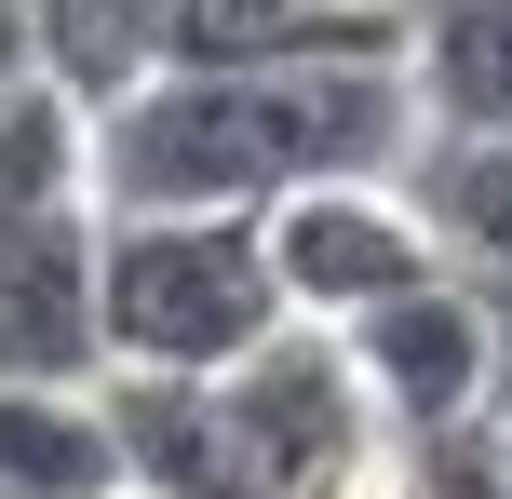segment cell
Returning a JSON list of instances; mask_svg holds the SVG:
<instances>
[{"instance_id":"cell-7","label":"cell","mask_w":512,"mask_h":499,"mask_svg":"<svg viewBox=\"0 0 512 499\" xmlns=\"http://www.w3.org/2000/svg\"><path fill=\"white\" fill-rule=\"evenodd\" d=\"M0 499H122L108 378H0Z\"/></svg>"},{"instance_id":"cell-3","label":"cell","mask_w":512,"mask_h":499,"mask_svg":"<svg viewBox=\"0 0 512 499\" xmlns=\"http://www.w3.org/2000/svg\"><path fill=\"white\" fill-rule=\"evenodd\" d=\"M337 351H351L364 405L391 419V446H445V432H472V419L512 405V338H499V297L472 270H432V284L351 311Z\"/></svg>"},{"instance_id":"cell-2","label":"cell","mask_w":512,"mask_h":499,"mask_svg":"<svg viewBox=\"0 0 512 499\" xmlns=\"http://www.w3.org/2000/svg\"><path fill=\"white\" fill-rule=\"evenodd\" d=\"M283 324H297V297L270 270V216H216V203H122L108 216V365L230 378Z\"/></svg>"},{"instance_id":"cell-11","label":"cell","mask_w":512,"mask_h":499,"mask_svg":"<svg viewBox=\"0 0 512 499\" xmlns=\"http://www.w3.org/2000/svg\"><path fill=\"white\" fill-rule=\"evenodd\" d=\"M27 68H41V41H27V0H0V95H14Z\"/></svg>"},{"instance_id":"cell-5","label":"cell","mask_w":512,"mask_h":499,"mask_svg":"<svg viewBox=\"0 0 512 499\" xmlns=\"http://www.w3.org/2000/svg\"><path fill=\"white\" fill-rule=\"evenodd\" d=\"M0 378H108V203L0 216Z\"/></svg>"},{"instance_id":"cell-4","label":"cell","mask_w":512,"mask_h":499,"mask_svg":"<svg viewBox=\"0 0 512 499\" xmlns=\"http://www.w3.org/2000/svg\"><path fill=\"white\" fill-rule=\"evenodd\" d=\"M270 270L297 297V324H351L378 297L432 284L445 243H432V216H418L405 176H324V189H283L270 203Z\"/></svg>"},{"instance_id":"cell-1","label":"cell","mask_w":512,"mask_h":499,"mask_svg":"<svg viewBox=\"0 0 512 499\" xmlns=\"http://www.w3.org/2000/svg\"><path fill=\"white\" fill-rule=\"evenodd\" d=\"M418 162V81L405 54L337 68H149L122 108H95V189L122 203H216L270 216L324 176H405Z\"/></svg>"},{"instance_id":"cell-6","label":"cell","mask_w":512,"mask_h":499,"mask_svg":"<svg viewBox=\"0 0 512 499\" xmlns=\"http://www.w3.org/2000/svg\"><path fill=\"white\" fill-rule=\"evenodd\" d=\"M337 54H405V0H176L162 68H337Z\"/></svg>"},{"instance_id":"cell-9","label":"cell","mask_w":512,"mask_h":499,"mask_svg":"<svg viewBox=\"0 0 512 499\" xmlns=\"http://www.w3.org/2000/svg\"><path fill=\"white\" fill-rule=\"evenodd\" d=\"M405 189H418V216H432L445 270H472V284L499 297V338H512V135H418Z\"/></svg>"},{"instance_id":"cell-10","label":"cell","mask_w":512,"mask_h":499,"mask_svg":"<svg viewBox=\"0 0 512 499\" xmlns=\"http://www.w3.org/2000/svg\"><path fill=\"white\" fill-rule=\"evenodd\" d=\"M27 41H41V81H68L81 108H122L176 54V0H27Z\"/></svg>"},{"instance_id":"cell-8","label":"cell","mask_w":512,"mask_h":499,"mask_svg":"<svg viewBox=\"0 0 512 499\" xmlns=\"http://www.w3.org/2000/svg\"><path fill=\"white\" fill-rule=\"evenodd\" d=\"M418 135H512V0H405Z\"/></svg>"},{"instance_id":"cell-12","label":"cell","mask_w":512,"mask_h":499,"mask_svg":"<svg viewBox=\"0 0 512 499\" xmlns=\"http://www.w3.org/2000/svg\"><path fill=\"white\" fill-rule=\"evenodd\" d=\"M122 499H149V486H122Z\"/></svg>"}]
</instances>
